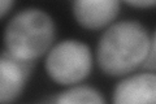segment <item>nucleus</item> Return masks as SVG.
<instances>
[{
    "mask_svg": "<svg viewBox=\"0 0 156 104\" xmlns=\"http://www.w3.org/2000/svg\"><path fill=\"white\" fill-rule=\"evenodd\" d=\"M152 47L146 27L136 21L109 25L96 47V61L101 72L122 77L143 65Z\"/></svg>",
    "mask_w": 156,
    "mask_h": 104,
    "instance_id": "f257e3e1",
    "label": "nucleus"
},
{
    "mask_svg": "<svg viewBox=\"0 0 156 104\" xmlns=\"http://www.w3.org/2000/svg\"><path fill=\"white\" fill-rule=\"evenodd\" d=\"M55 22L42 9L29 8L11 18L4 30V51L34 61L50 49L55 39Z\"/></svg>",
    "mask_w": 156,
    "mask_h": 104,
    "instance_id": "f03ea898",
    "label": "nucleus"
},
{
    "mask_svg": "<svg viewBox=\"0 0 156 104\" xmlns=\"http://www.w3.org/2000/svg\"><path fill=\"white\" fill-rule=\"evenodd\" d=\"M44 66L53 82L72 86L83 81L90 74L92 66L91 49L83 42L66 39L48 51Z\"/></svg>",
    "mask_w": 156,
    "mask_h": 104,
    "instance_id": "7ed1b4c3",
    "label": "nucleus"
},
{
    "mask_svg": "<svg viewBox=\"0 0 156 104\" xmlns=\"http://www.w3.org/2000/svg\"><path fill=\"white\" fill-rule=\"evenodd\" d=\"M33 70V61L21 60L7 51L0 57V102L12 103L21 95Z\"/></svg>",
    "mask_w": 156,
    "mask_h": 104,
    "instance_id": "20e7f679",
    "label": "nucleus"
},
{
    "mask_svg": "<svg viewBox=\"0 0 156 104\" xmlns=\"http://www.w3.org/2000/svg\"><path fill=\"white\" fill-rule=\"evenodd\" d=\"M120 12V0H74L76 21L87 30H99L112 25Z\"/></svg>",
    "mask_w": 156,
    "mask_h": 104,
    "instance_id": "39448f33",
    "label": "nucleus"
},
{
    "mask_svg": "<svg viewBox=\"0 0 156 104\" xmlns=\"http://www.w3.org/2000/svg\"><path fill=\"white\" fill-rule=\"evenodd\" d=\"M112 102L117 104L156 103V74L140 73L124 78L115 87Z\"/></svg>",
    "mask_w": 156,
    "mask_h": 104,
    "instance_id": "423d86ee",
    "label": "nucleus"
},
{
    "mask_svg": "<svg viewBox=\"0 0 156 104\" xmlns=\"http://www.w3.org/2000/svg\"><path fill=\"white\" fill-rule=\"evenodd\" d=\"M58 104L62 103H92V104H103L105 103L101 94L90 86H73L68 90L60 92L55 99Z\"/></svg>",
    "mask_w": 156,
    "mask_h": 104,
    "instance_id": "0eeeda50",
    "label": "nucleus"
},
{
    "mask_svg": "<svg viewBox=\"0 0 156 104\" xmlns=\"http://www.w3.org/2000/svg\"><path fill=\"white\" fill-rule=\"evenodd\" d=\"M131 7L136 8H152L156 7V0H124Z\"/></svg>",
    "mask_w": 156,
    "mask_h": 104,
    "instance_id": "6e6552de",
    "label": "nucleus"
},
{
    "mask_svg": "<svg viewBox=\"0 0 156 104\" xmlns=\"http://www.w3.org/2000/svg\"><path fill=\"white\" fill-rule=\"evenodd\" d=\"M13 3L14 0H0V16H2V18L5 17L7 13L11 11Z\"/></svg>",
    "mask_w": 156,
    "mask_h": 104,
    "instance_id": "1a4fd4ad",
    "label": "nucleus"
},
{
    "mask_svg": "<svg viewBox=\"0 0 156 104\" xmlns=\"http://www.w3.org/2000/svg\"><path fill=\"white\" fill-rule=\"evenodd\" d=\"M152 51H155V52H156V33H155L154 39H152Z\"/></svg>",
    "mask_w": 156,
    "mask_h": 104,
    "instance_id": "9d476101",
    "label": "nucleus"
}]
</instances>
